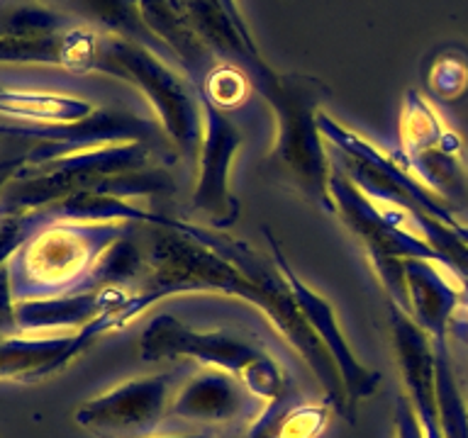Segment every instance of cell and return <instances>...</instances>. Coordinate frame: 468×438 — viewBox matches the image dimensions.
I'll list each match as a JSON object with an SVG mask.
<instances>
[{"label": "cell", "instance_id": "obj_1", "mask_svg": "<svg viewBox=\"0 0 468 438\" xmlns=\"http://www.w3.org/2000/svg\"><path fill=\"white\" fill-rule=\"evenodd\" d=\"M139 353L149 363L190 360L229 372L263 404L292 392L285 368L259 341L229 328H197L171 312L154 314L146 321Z\"/></svg>", "mask_w": 468, "mask_h": 438}, {"label": "cell", "instance_id": "obj_2", "mask_svg": "<svg viewBox=\"0 0 468 438\" xmlns=\"http://www.w3.org/2000/svg\"><path fill=\"white\" fill-rule=\"evenodd\" d=\"M132 226L42 222L7 263L15 302L86 292L101 256Z\"/></svg>", "mask_w": 468, "mask_h": 438}, {"label": "cell", "instance_id": "obj_3", "mask_svg": "<svg viewBox=\"0 0 468 438\" xmlns=\"http://www.w3.org/2000/svg\"><path fill=\"white\" fill-rule=\"evenodd\" d=\"M188 368L124 380L108 392L83 402L76 409V423L101 438H149L164 423L171 409L176 387L186 380Z\"/></svg>", "mask_w": 468, "mask_h": 438}, {"label": "cell", "instance_id": "obj_4", "mask_svg": "<svg viewBox=\"0 0 468 438\" xmlns=\"http://www.w3.org/2000/svg\"><path fill=\"white\" fill-rule=\"evenodd\" d=\"M278 139L271 151V163L300 195L317 210L336 214L335 197L329 190L332 168L322 149L320 120H313L310 102L295 100L291 90L278 88Z\"/></svg>", "mask_w": 468, "mask_h": 438}, {"label": "cell", "instance_id": "obj_5", "mask_svg": "<svg viewBox=\"0 0 468 438\" xmlns=\"http://www.w3.org/2000/svg\"><path fill=\"white\" fill-rule=\"evenodd\" d=\"M203 141L196 161V182L190 193V210L203 214L207 226L222 232L239 217V200L232 193V163L241 146V134L225 115L207 105Z\"/></svg>", "mask_w": 468, "mask_h": 438}, {"label": "cell", "instance_id": "obj_6", "mask_svg": "<svg viewBox=\"0 0 468 438\" xmlns=\"http://www.w3.org/2000/svg\"><path fill=\"white\" fill-rule=\"evenodd\" d=\"M263 236H266L271 251H273V261H276L278 270L283 273L285 283L291 287L292 297H295V305H298V309L307 319V324H310V328L314 331V336L320 339V343L324 346L329 358L335 360L336 370L342 375L349 404H356L358 400L371 397V394L380 387V372L366 368V365L358 360L356 353L351 350L349 341H346V336H344L342 327H339L335 307L329 305L327 297H322L320 292H314L313 287H307V285L300 280L298 273L291 268V263L285 261V256L283 251H281V244L276 241V236H273L269 229H263Z\"/></svg>", "mask_w": 468, "mask_h": 438}, {"label": "cell", "instance_id": "obj_7", "mask_svg": "<svg viewBox=\"0 0 468 438\" xmlns=\"http://www.w3.org/2000/svg\"><path fill=\"white\" fill-rule=\"evenodd\" d=\"M256 404L263 402L256 400L234 375L203 368L176 387L168 416L205 426H227L241 419L254 422Z\"/></svg>", "mask_w": 468, "mask_h": 438}, {"label": "cell", "instance_id": "obj_8", "mask_svg": "<svg viewBox=\"0 0 468 438\" xmlns=\"http://www.w3.org/2000/svg\"><path fill=\"white\" fill-rule=\"evenodd\" d=\"M101 336L95 324L64 334H13L0 339V382H39L57 375Z\"/></svg>", "mask_w": 468, "mask_h": 438}, {"label": "cell", "instance_id": "obj_9", "mask_svg": "<svg viewBox=\"0 0 468 438\" xmlns=\"http://www.w3.org/2000/svg\"><path fill=\"white\" fill-rule=\"evenodd\" d=\"M132 292L122 287H101V290L73 292L61 297L27 299L15 305L17 334H64L80 331L108 314L122 309Z\"/></svg>", "mask_w": 468, "mask_h": 438}, {"label": "cell", "instance_id": "obj_10", "mask_svg": "<svg viewBox=\"0 0 468 438\" xmlns=\"http://www.w3.org/2000/svg\"><path fill=\"white\" fill-rule=\"evenodd\" d=\"M408 312L431 341L449 339V327L463 305V280L437 261H405Z\"/></svg>", "mask_w": 468, "mask_h": 438}, {"label": "cell", "instance_id": "obj_11", "mask_svg": "<svg viewBox=\"0 0 468 438\" xmlns=\"http://www.w3.org/2000/svg\"><path fill=\"white\" fill-rule=\"evenodd\" d=\"M329 402L313 404L291 392L261 404L254 422H249L244 438H322L329 426Z\"/></svg>", "mask_w": 468, "mask_h": 438}, {"label": "cell", "instance_id": "obj_12", "mask_svg": "<svg viewBox=\"0 0 468 438\" xmlns=\"http://www.w3.org/2000/svg\"><path fill=\"white\" fill-rule=\"evenodd\" d=\"M449 339L434 343L437 356V407L444 438H468V400L453 368Z\"/></svg>", "mask_w": 468, "mask_h": 438}, {"label": "cell", "instance_id": "obj_13", "mask_svg": "<svg viewBox=\"0 0 468 438\" xmlns=\"http://www.w3.org/2000/svg\"><path fill=\"white\" fill-rule=\"evenodd\" d=\"M0 112L44 124H76L88 120L90 105L71 100V98H57V95L5 93V90H0Z\"/></svg>", "mask_w": 468, "mask_h": 438}, {"label": "cell", "instance_id": "obj_14", "mask_svg": "<svg viewBox=\"0 0 468 438\" xmlns=\"http://www.w3.org/2000/svg\"><path fill=\"white\" fill-rule=\"evenodd\" d=\"M395 438H427L420 416L405 392L398 394V402H395Z\"/></svg>", "mask_w": 468, "mask_h": 438}, {"label": "cell", "instance_id": "obj_15", "mask_svg": "<svg viewBox=\"0 0 468 438\" xmlns=\"http://www.w3.org/2000/svg\"><path fill=\"white\" fill-rule=\"evenodd\" d=\"M15 297L13 285H10V270L7 266L0 268V339L17 334V321H15Z\"/></svg>", "mask_w": 468, "mask_h": 438}, {"label": "cell", "instance_id": "obj_16", "mask_svg": "<svg viewBox=\"0 0 468 438\" xmlns=\"http://www.w3.org/2000/svg\"><path fill=\"white\" fill-rule=\"evenodd\" d=\"M449 334H453L456 339H461L463 343H468V280H463V305L453 317L452 327H449Z\"/></svg>", "mask_w": 468, "mask_h": 438}, {"label": "cell", "instance_id": "obj_17", "mask_svg": "<svg viewBox=\"0 0 468 438\" xmlns=\"http://www.w3.org/2000/svg\"><path fill=\"white\" fill-rule=\"evenodd\" d=\"M22 166H25V153H20V156H13V159L0 161V195H3L5 185L13 181Z\"/></svg>", "mask_w": 468, "mask_h": 438}, {"label": "cell", "instance_id": "obj_18", "mask_svg": "<svg viewBox=\"0 0 468 438\" xmlns=\"http://www.w3.org/2000/svg\"><path fill=\"white\" fill-rule=\"evenodd\" d=\"M149 438H212L210 431H197V433H181V436H149Z\"/></svg>", "mask_w": 468, "mask_h": 438}, {"label": "cell", "instance_id": "obj_19", "mask_svg": "<svg viewBox=\"0 0 468 438\" xmlns=\"http://www.w3.org/2000/svg\"><path fill=\"white\" fill-rule=\"evenodd\" d=\"M453 229H456V234H459L461 239L468 244V224H461V222H456V224H453Z\"/></svg>", "mask_w": 468, "mask_h": 438}]
</instances>
